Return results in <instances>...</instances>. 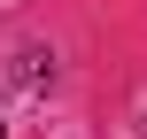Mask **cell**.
<instances>
[{
  "label": "cell",
  "mask_w": 147,
  "mask_h": 139,
  "mask_svg": "<svg viewBox=\"0 0 147 139\" xmlns=\"http://www.w3.org/2000/svg\"><path fill=\"white\" fill-rule=\"evenodd\" d=\"M0 132H8V124H0Z\"/></svg>",
  "instance_id": "1"
}]
</instances>
